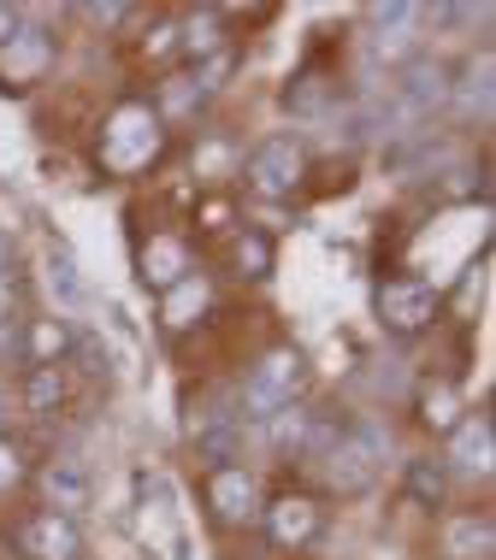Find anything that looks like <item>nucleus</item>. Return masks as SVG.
Returning a JSON list of instances; mask_svg holds the SVG:
<instances>
[{
  "label": "nucleus",
  "mask_w": 496,
  "mask_h": 560,
  "mask_svg": "<svg viewBox=\"0 0 496 560\" xmlns=\"http://www.w3.org/2000/svg\"><path fill=\"white\" fill-rule=\"evenodd\" d=\"M195 271V248H189V236L184 231H148L142 236V248H137V278H142V290H177Z\"/></svg>",
  "instance_id": "8"
},
{
  "label": "nucleus",
  "mask_w": 496,
  "mask_h": 560,
  "mask_svg": "<svg viewBox=\"0 0 496 560\" xmlns=\"http://www.w3.org/2000/svg\"><path fill=\"white\" fill-rule=\"evenodd\" d=\"M0 271H12V236L0 231Z\"/></svg>",
  "instance_id": "32"
},
{
  "label": "nucleus",
  "mask_w": 496,
  "mask_h": 560,
  "mask_svg": "<svg viewBox=\"0 0 496 560\" xmlns=\"http://www.w3.org/2000/svg\"><path fill=\"white\" fill-rule=\"evenodd\" d=\"M19 24H24V12L0 0V42H12V36H19Z\"/></svg>",
  "instance_id": "31"
},
{
  "label": "nucleus",
  "mask_w": 496,
  "mask_h": 560,
  "mask_svg": "<svg viewBox=\"0 0 496 560\" xmlns=\"http://www.w3.org/2000/svg\"><path fill=\"white\" fill-rule=\"evenodd\" d=\"M331 95H337V89H331L320 71H302V78L284 89V107H290L296 118H320V113L331 107Z\"/></svg>",
  "instance_id": "25"
},
{
  "label": "nucleus",
  "mask_w": 496,
  "mask_h": 560,
  "mask_svg": "<svg viewBox=\"0 0 496 560\" xmlns=\"http://www.w3.org/2000/svg\"><path fill=\"white\" fill-rule=\"evenodd\" d=\"M66 396H71L66 366H30V372H24L19 401H24V413H30V419H54L59 407H66Z\"/></svg>",
  "instance_id": "20"
},
{
  "label": "nucleus",
  "mask_w": 496,
  "mask_h": 560,
  "mask_svg": "<svg viewBox=\"0 0 496 560\" xmlns=\"http://www.w3.org/2000/svg\"><path fill=\"white\" fill-rule=\"evenodd\" d=\"M461 413H468V401H461V389L449 384V377H419V389H414V419L419 425L449 436L461 425Z\"/></svg>",
  "instance_id": "17"
},
{
  "label": "nucleus",
  "mask_w": 496,
  "mask_h": 560,
  "mask_svg": "<svg viewBox=\"0 0 496 560\" xmlns=\"http://www.w3.org/2000/svg\"><path fill=\"white\" fill-rule=\"evenodd\" d=\"M254 525L266 532V542H273L278 555H302L308 542L325 532V508L302 490H284V495H273V502H261V520Z\"/></svg>",
  "instance_id": "5"
},
{
  "label": "nucleus",
  "mask_w": 496,
  "mask_h": 560,
  "mask_svg": "<svg viewBox=\"0 0 496 560\" xmlns=\"http://www.w3.org/2000/svg\"><path fill=\"white\" fill-rule=\"evenodd\" d=\"M12 542H19L24 560H83V532L78 520H66V513H30V520H19V532H12Z\"/></svg>",
  "instance_id": "9"
},
{
  "label": "nucleus",
  "mask_w": 496,
  "mask_h": 560,
  "mask_svg": "<svg viewBox=\"0 0 496 560\" xmlns=\"http://www.w3.org/2000/svg\"><path fill=\"white\" fill-rule=\"evenodd\" d=\"M0 401H7V372H0Z\"/></svg>",
  "instance_id": "33"
},
{
  "label": "nucleus",
  "mask_w": 496,
  "mask_h": 560,
  "mask_svg": "<svg viewBox=\"0 0 496 560\" xmlns=\"http://www.w3.org/2000/svg\"><path fill=\"white\" fill-rule=\"evenodd\" d=\"M89 24H118V19H130V7H78Z\"/></svg>",
  "instance_id": "30"
},
{
  "label": "nucleus",
  "mask_w": 496,
  "mask_h": 560,
  "mask_svg": "<svg viewBox=\"0 0 496 560\" xmlns=\"http://www.w3.org/2000/svg\"><path fill=\"white\" fill-rule=\"evenodd\" d=\"M402 483H408V495H414L419 508H443L449 502V466H443V454H419V460H408Z\"/></svg>",
  "instance_id": "23"
},
{
  "label": "nucleus",
  "mask_w": 496,
  "mask_h": 560,
  "mask_svg": "<svg viewBox=\"0 0 496 560\" xmlns=\"http://www.w3.org/2000/svg\"><path fill=\"white\" fill-rule=\"evenodd\" d=\"M71 342H78V330L66 319H54V313H42V319H24L19 330V360L24 366H66Z\"/></svg>",
  "instance_id": "14"
},
{
  "label": "nucleus",
  "mask_w": 496,
  "mask_h": 560,
  "mask_svg": "<svg viewBox=\"0 0 496 560\" xmlns=\"http://www.w3.org/2000/svg\"><path fill=\"white\" fill-rule=\"evenodd\" d=\"M207 301H214L207 278H201V271H189V278L177 283V290H165V295H160V325H165V330H189V325L207 313Z\"/></svg>",
  "instance_id": "21"
},
{
  "label": "nucleus",
  "mask_w": 496,
  "mask_h": 560,
  "mask_svg": "<svg viewBox=\"0 0 496 560\" xmlns=\"http://www.w3.org/2000/svg\"><path fill=\"white\" fill-rule=\"evenodd\" d=\"M237 42H231V24H224V12L219 7H195L177 19V59H214V54H231Z\"/></svg>",
  "instance_id": "13"
},
{
  "label": "nucleus",
  "mask_w": 496,
  "mask_h": 560,
  "mask_svg": "<svg viewBox=\"0 0 496 560\" xmlns=\"http://www.w3.org/2000/svg\"><path fill=\"white\" fill-rule=\"evenodd\" d=\"M449 101V66H438V59H426V54H414L408 66H402V78H396V107L402 118H426V113H438Z\"/></svg>",
  "instance_id": "11"
},
{
  "label": "nucleus",
  "mask_w": 496,
  "mask_h": 560,
  "mask_svg": "<svg viewBox=\"0 0 496 560\" xmlns=\"http://www.w3.org/2000/svg\"><path fill=\"white\" fill-rule=\"evenodd\" d=\"M24 301H30L24 278H19V271H0V325H19L24 319Z\"/></svg>",
  "instance_id": "29"
},
{
  "label": "nucleus",
  "mask_w": 496,
  "mask_h": 560,
  "mask_svg": "<svg viewBox=\"0 0 496 560\" xmlns=\"http://www.w3.org/2000/svg\"><path fill=\"white\" fill-rule=\"evenodd\" d=\"M367 24H372V36H367V48L384 59H414L419 54V36L414 30L426 24V7H414V0H396V7H372L367 12Z\"/></svg>",
  "instance_id": "10"
},
{
  "label": "nucleus",
  "mask_w": 496,
  "mask_h": 560,
  "mask_svg": "<svg viewBox=\"0 0 496 560\" xmlns=\"http://www.w3.org/2000/svg\"><path fill=\"white\" fill-rule=\"evenodd\" d=\"M231 71H237V48L231 54H214V59H201V66H195V95H201V101H214L219 95V89H224V78H231Z\"/></svg>",
  "instance_id": "26"
},
{
  "label": "nucleus",
  "mask_w": 496,
  "mask_h": 560,
  "mask_svg": "<svg viewBox=\"0 0 496 560\" xmlns=\"http://www.w3.org/2000/svg\"><path fill=\"white\" fill-rule=\"evenodd\" d=\"M302 389H308V354L296 342H278V348H266V354L249 366L243 389H237V419L266 425L273 413L302 401Z\"/></svg>",
  "instance_id": "2"
},
{
  "label": "nucleus",
  "mask_w": 496,
  "mask_h": 560,
  "mask_svg": "<svg viewBox=\"0 0 496 560\" xmlns=\"http://www.w3.org/2000/svg\"><path fill=\"white\" fill-rule=\"evenodd\" d=\"M237 177H243V189L261 195V201H290L308 177V148L296 142V136H261Z\"/></svg>",
  "instance_id": "3"
},
{
  "label": "nucleus",
  "mask_w": 496,
  "mask_h": 560,
  "mask_svg": "<svg viewBox=\"0 0 496 560\" xmlns=\"http://www.w3.org/2000/svg\"><path fill=\"white\" fill-rule=\"evenodd\" d=\"M372 313H379V325L390 337H419V330L438 325L443 313V295L431 278H414V271H402V278H384L379 290H372Z\"/></svg>",
  "instance_id": "4"
},
{
  "label": "nucleus",
  "mask_w": 496,
  "mask_h": 560,
  "mask_svg": "<svg viewBox=\"0 0 496 560\" xmlns=\"http://www.w3.org/2000/svg\"><path fill=\"white\" fill-rule=\"evenodd\" d=\"M438 549H443V560H491V549H496L491 513H485V508L449 513L443 532H438Z\"/></svg>",
  "instance_id": "15"
},
{
  "label": "nucleus",
  "mask_w": 496,
  "mask_h": 560,
  "mask_svg": "<svg viewBox=\"0 0 496 560\" xmlns=\"http://www.w3.org/2000/svg\"><path fill=\"white\" fill-rule=\"evenodd\" d=\"M36 483H42L48 513H66V520H78V513L95 502V478H89V466H78V460H48L36 472Z\"/></svg>",
  "instance_id": "12"
},
{
  "label": "nucleus",
  "mask_w": 496,
  "mask_h": 560,
  "mask_svg": "<svg viewBox=\"0 0 496 560\" xmlns=\"http://www.w3.org/2000/svg\"><path fill=\"white\" fill-rule=\"evenodd\" d=\"M207 508H214L219 525H231V532H243V525L261 520V483L243 460H219L214 472H207Z\"/></svg>",
  "instance_id": "6"
},
{
  "label": "nucleus",
  "mask_w": 496,
  "mask_h": 560,
  "mask_svg": "<svg viewBox=\"0 0 496 560\" xmlns=\"http://www.w3.org/2000/svg\"><path fill=\"white\" fill-rule=\"evenodd\" d=\"M142 59H148V66L177 59V19H154V30L142 36Z\"/></svg>",
  "instance_id": "27"
},
{
  "label": "nucleus",
  "mask_w": 496,
  "mask_h": 560,
  "mask_svg": "<svg viewBox=\"0 0 496 560\" xmlns=\"http://www.w3.org/2000/svg\"><path fill=\"white\" fill-rule=\"evenodd\" d=\"M491 460H496V436H491V413H461V425L449 431V472H478L485 478L491 472Z\"/></svg>",
  "instance_id": "16"
},
{
  "label": "nucleus",
  "mask_w": 496,
  "mask_h": 560,
  "mask_svg": "<svg viewBox=\"0 0 496 560\" xmlns=\"http://www.w3.org/2000/svg\"><path fill=\"white\" fill-rule=\"evenodd\" d=\"M165 154V118L154 113V101H118V107L101 118L95 136V160L107 177H142L148 165Z\"/></svg>",
  "instance_id": "1"
},
{
  "label": "nucleus",
  "mask_w": 496,
  "mask_h": 560,
  "mask_svg": "<svg viewBox=\"0 0 496 560\" xmlns=\"http://www.w3.org/2000/svg\"><path fill=\"white\" fill-rule=\"evenodd\" d=\"M54 54H59V42L48 36V30L19 24V36L0 42V95H24L30 83H42L48 66H54Z\"/></svg>",
  "instance_id": "7"
},
{
  "label": "nucleus",
  "mask_w": 496,
  "mask_h": 560,
  "mask_svg": "<svg viewBox=\"0 0 496 560\" xmlns=\"http://www.w3.org/2000/svg\"><path fill=\"white\" fill-rule=\"evenodd\" d=\"M24 478H30V460H24V448L12 443L7 431H0V495H7V490H19Z\"/></svg>",
  "instance_id": "28"
},
{
  "label": "nucleus",
  "mask_w": 496,
  "mask_h": 560,
  "mask_svg": "<svg viewBox=\"0 0 496 560\" xmlns=\"http://www.w3.org/2000/svg\"><path fill=\"white\" fill-rule=\"evenodd\" d=\"M313 425H320V413H308L302 401L296 407H284V413L266 419V443H273V454H290V460H308V448H313Z\"/></svg>",
  "instance_id": "19"
},
{
  "label": "nucleus",
  "mask_w": 496,
  "mask_h": 560,
  "mask_svg": "<svg viewBox=\"0 0 496 560\" xmlns=\"http://www.w3.org/2000/svg\"><path fill=\"white\" fill-rule=\"evenodd\" d=\"M449 101H455L468 118H473V113H478V118L491 113V54H473L468 66H461V78L449 83Z\"/></svg>",
  "instance_id": "22"
},
{
  "label": "nucleus",
  "mask_w": 496,
  "mask_h": 560,
  "mask_svg": "<svg viewBox=\"0 0 496 560\" xmlns=\"http://www.w3.org/2000/svg\"><path fill=\"white\" fill-rule=\"evenodd\" d=\"M42 266H48V283H54V295L66 301V307H78V301H83V278H78V260H71V248H66V242H48V254H42Z\"/></svg>",
  "instance_id": "24"
},
{
  "label": "nucleus",
  "mask_w": 496,
  "mask_h": 560,
  "mask_svg": "<svg viewBox=\"0 0 496 560\" xmlns=\"http://www.w3.org/2000/svg\"><path fill=\"white\" fill-rule=\"evenodd\" d=\"M231 266H237V278L266 283L278 271V242L266 236L261 224H237V231H231Z\"/></svg>",
  "instance_id": "18"
}]
</instances>
